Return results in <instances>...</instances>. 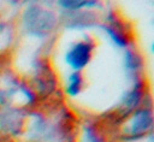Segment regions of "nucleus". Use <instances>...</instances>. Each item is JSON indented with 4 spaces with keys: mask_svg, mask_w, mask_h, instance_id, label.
<instances>
[{
    "mask_svg": "<svg viewBox=\"0 0 154 142\" xmlns=\"http://www.w3.org/2000/svg\"><path fill=\"white\" fill-rule=\"evenodd\" d=\"M82 88V77L78 72H75L70 76L69 78V84H67V88H66V91L69 95L71 96H75L79 93Z\"/></svg>",
    "mask_w": 154,
    "mask_h": 142,
    "instance_id": "nucleus-2",
    "label": "nucleus"
},
{
    "mask_svg": "<svg viewBox=\"0 0 154 142\" xmlns=\"http://www.w3.org/2000/svg\"><path fill=\"white\" fill-rule=\"evenodd\" d=\"M91 52H93V45L91 43H89L87 41L77 42L76 45H73L67 51V53H66V61L69 63V65L73 70L79 71L90 60Z\"/></svg>",
    "mask_w": 154,
    "mask_h": 142,
    "instance_id": "nucleus-1",
    "label": "nucleus"
}]
</instances>
